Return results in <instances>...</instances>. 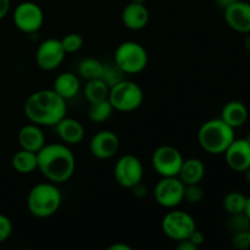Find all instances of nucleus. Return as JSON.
Masks as SVG:
<instances>
[{
    "mask_svg": "<svg viewBox=\"0 0 250 250\" xmlns=\"http://www.w3.org/2000/svg\"><path fill=\"white\" fill-rule=\"evenodd\" d=\"M24 116L29 122L38 126H55L66 116V100L53 89H42L32 93L23 105Z\"/></svg>",
    "mask_w": 250,
    "mask_h": 250,
    "instance_id": "obj_2",
    "label": "nucleus"
},
{
    "mask_svg": "<svg viewBox=\"0 0 250 250\" xmlns=\"http://www.w3.org/2000/svg\"><path fill=\"white\" fill-rule=\"evenodd\" d=\"M188 239H189V241L192 242L194 246H197L198 248H199L202 244H204L205 236H204V233H203L202 231H199V229H195V231L193 232L192 234H190L189 238H188Z\"/></svg>",
    "mask_w": 250,
    "mask_h": 250,
    "instance_id": "obj_33",
    "label": "nucleus"
},
{
    "mask_svg": "<svg viewBox=\"0 0 250 250\" xmlns=\"http://www.w3.org/2000/svg\"><path fill=\"white\" fill-rule=\"evenodd\" d=\"M249 227H250V220L244 212L229 215V229H231L233 233L234 232H239V231H248Z\"/></svg>",
    "mask_w": 250,
    "mask_h": 250,
    "instance_id": "obj_30",
    "label": "nucleus"
},
{
    "mask_svg": "<svg viewBox=\"0 0 250 250\" xmlns=\"http://www.w3.org/2000/svg\"><path fill=\"white\" fill-rule=\"evenodd\" d=\"M114 111V107L107 99L93 103V104H89V107H88V119L94 124H103L111 117Z\"/></svg>",
    "mask_w": 250,
    "mask_h": 250,
    "instance_id": "obj_24",
    "label": "nucleus"
},
{
    "mask_svg": "<svg viewBox=\"0 0 250 250\" xmlns=\"http://www.w3.org/2000/svg\"><path fill=\"white\" fill-rule=\"evenodd\" d=\"M204 198V189L200 187V183L197 185H185V194H183V202L188 204H198Z\"/></svg>",
    "mask_w": 250,
    "mask_h": 250,
    "instance_id": "obj_29",
    "label": "nucleus"
},
{
    "mask_svg": "<svg viewBox=\"0 0 250 250\" xmlns=\"http://www.w3.org/2000/svg\"><path fill=\"white\" fill-rule=\"evenodd\" d=\"M132 192H133V195L137 198H144L146 195V186L142 185L141 183H138L137 186H134L133 188H132Z\"/></svg>",
    "mask_w": 250,
    "mask_h": 250,
    "instance_id": "obj_35",
    "label": "nucleus"
},
{
    "mask_svg": "<svg viewBox=\"0 0 250 250\" xmlns=\"http://www.w3.org/2000/svg\"><path fill=\"white\" fill-rule=\"evenodd\" d=\"M38 170L49 182L61 185L70 180L76 170V158L65 143H46L37 153Z\"/></svg>",
    "mask_w": 250,
    "mask_h": 250,
    "instance_id": "obj_1",
    "label": "nucleus"
},
{
    "mask_svg": "<svg viewBox=\"0 0 250 250\" xmlns=\"http://www.w3.org/2000/svg\"><path fill=\"white\" fill-rule=\"evenodd\" d=\"M185 185L175 177H161L154 187V198L160 207L165 209H175L183 202Z\"/></svg>",
    "mask_w": 250,
    "mask_h": 250,
    "instance_id": "obj_11",
    "label": "nucleus"
},
{
    "mask_svg": "<svg viewBox=\"0 0 250 250\" xmlns=\"http://www.w3.org/2000/svg\"><path fill=\"white\" fill-rule=\"evenodd\" d=\"M120 148V139L115 132L103 129L97 132L89 142V151L99 160H107L116 155Z\"/></svg>",
    "mask_w": 250,
    "mask_h": 250,
    "instance_id": "obj_13",
    "label": "nucleus"
},
{
    "mask_svg": "<svg viewBox=\"0 0 250 250\" xmlns=\"http://www.w3.org/2000/svg\"><path fill=\"white\" fill-rule=\"evenodd\" d=\"M20 148L26 150L38 153L44 146H45V136L42 129V126L36 124H27L22 127L17 134Z\"/></svg>",
    "mask_w": 250,
    "mask_h": 250,
    "instance_id": "obj_18",
    "label": "nucleus"
},
{
    "mask_svg": "<svg viewBox=\"0 0 250 250\" xmlns=\"http://www.w3.org/2000/svg\"><path fill=\"white\" fill-rule=\"evenodd\" d=\"M248 234H249V241H250V227H249V229H248Z\"/></svg>",
    "mask_w": 250,
    "mask_h": 250,
    "instance_id": "obj_44",
    "label": "nucleus"
},
{
    "mask_svg": "<svg viewBox=\"0 0 250 250\" xmlns=\"http://www.w3.org/2000/svg\"><path fill=\"white\" fill-rule=\"evenodd\" d=\"M66 51L63 50L60 39L49 38L39 44L36 51V62L44 71H54L65 60Z\"/></svg>",
    "mask_w": 250,
    "mask_h": 250,
    "instance_id": "obj_12",
    "label": "nucleus"
},
{
    "mask_svg": "<svg viewBox=\"0 0 250 250\" xmlns=\"http://www.w3.org/2000/svg\"><path fill=\"white\" fill-rule=\"evenodd\" d=\"M81 89L80 78L73 72H62L55 78L53 90L66 102L73 99Z\"/></svg>",
    "mask_w": 250,
    "mask_h": 250,
    "instance_id": "obj_20",
    "label": "nucleus"
},
{
    "mask_svg": "<svg viewBox=\"0 0 250 250\" xmlns=\"http://www.w3.org/2000/svg\"><path fill=\"white\" fill-rule=\"evenodd\" d=\"M224 16L229 28L238 33H250V2L247 0H236L224 10Z\"/></svg>",
    "mask_w": 250,
    "mask_h": 250,
    "instance_id": "obj_14",
    "label": "nucleus"
},
{
    "mask_svg": "<svg viewBox=\"0 0 250 250\" xmlns=\"http://www.w3.org/2000/svg\"><path fill=\"white\" fill-rule=\"evenodd\" d=\"M247 141H248L249 142V144H250V131H249V133H248V136H247Z\"/></svg>",
    "mask_w": 250,
    "mask_h": 250,
    "instance_id": "obj_43",
    "label": "nucleus"
},
{
    "mask_svg": "<svg viewBox=\"0 0 250 250\" xmlns=\"http://www.w3.org/2000/svg\"><path fill=\"white\" fill-rule=\"evenodd\" d=\"M227 166L236 172L250 167V144L246 138H234L224 153Z\"/></svg>",
    "mask_w": 250,
    "mask_h": 250,
    "instance_id": "obj_15",
    "label": "nucleus"
},
{
    "mask_svg": "<svg viewBox=\"0 0 250 250\" xmlns=\"http://www.w3.org/2000/svg\"><path fill=\"white\" fill-rule=\"evenodd\" d=\"M61 44H62L63 50L66 51V54H73L77 53L78 50H81L84 44V39L81 36L80 33H67L60 39Z\"/></svg>",
    "mask_w": 250,
    "mask_h": 250,
    "instance_id": "obj_27",
    "label": "nucleus"
},
{
    "mask_svg": "<svg viewBox=\"0 0 250 250\" xmlns=\"http://www.w3.org/2000/svg\"><path fill=\"white\" fill-rule=\"evenodd\" d=\"M54 127L60 141L67 146H77L84 138V127L78 120L72 119V117L65 116Z\"/></svg>",
    "mask_w": 250,
    "mask_h": 250,
    "instance_id": "obj_16",
    "label": "nucleus"
},
{
    "mask_svg": "<svg viewBox=\"0 0 250 250\" xmlns=\"http://www.w3.org/2000/svg\"><path fill=\"white\" fill-rule=\"evenodd\" d=\"M232 246L238 250H247L250 248L248 231L234 232L232 237Z\"/></svg>",
    "mask_w": 250,
    "mask_h": 250,
    "instance_id": "obj_31",
    "label": "nucleus"
},
{
    "mask_svg": "<svg viewBox=\"0 0 250 250\" xmlns=\"http://www.w3.org/2000/svg\"><path fill=\"white\" fill-rule=\"evenodd\" d=\"M234 138V128L221 119H212L204 122L198 131V143L200 148L211 155H224Z\"/></svg>",
    "mask_w": 250,
    "mask_h": 250,
    "instance_id": "obj_3",
    "label": "nucleus"
},
{
    "mask_svg": "<svg viewBox=\"0 0 250 250\" xmlns=\"http://www.w3.org/2000/svg\"><path fill=\"white\" fill-rule=\"evenodd\" d=\"M107 250H132L131 246L126 243H122V242H117V243L111 244V246L107 247Z\"/></svg>",
    "mask_w": 250,
    "mask_h": 250,
    "instance_id": "obj_37",
    "label": "nucleus"
},
{
    "mask_svg": "<svg viewBox=\"0 0 250 250\" xmlns=\"http://www.w3.org/2000/svg\"><path fill=\"white\" fill-rule=\"evenodd\" d=\"M12 168L21 175H29L38 170V156L34 151L20 149L11 159Z\"/></svg>",
    "mask_w": 250,
    "mask_h": 250,
    "instance_id": "obj_22",
    "label": "nucleus"
},
{
    "mask_svg": "<svg viewBox=\"0 0 250 250\" xmlns=\"http://www.w3.org/2000/svg\"><path fill=\"white\" fill-rule=\"evenodd\" d=\"M109 85L104 81H102L100 78H94V80L87 81L84 89H83V94H84L85 100L89 104H93V103L106 100L109 97Z\"/></svg>",
    "mask_w": 250,
    "mask_h": 250,
    "instance_id": "obj_23",
    "label": "nucleus"
},
{
    "mask_svg": "<svg viewBox=\"0 0 250 250\" xmlns=\"http://www.w3.org/2000/svg\"><path fill=\"white\" fill-rule=\"evenodd\" d=\"M62 195L58 185L43 182L34 186L27 197V208L34 217L48 219L60 209Z\"/></svg>",
    "mask_w": 250,
    "mask_h": 250,
    "instance_id": "obj_4",
    "label": "nucleus"
},
{
    "mask_svg": "<svg viewBox=\"0 0 250 250\" xmlns=\"http://www.w3.org/2000/svg\"><path fill=\"white\" fill-rule=\"evenodd\" d=\"M244 46H246L247 51L250 54V36H247L246 38H244Z\"/></svg>",
    "mask_w": 250,
    "mask_h": 250,
    "instance_id": "obj_40",
    "label": "nucleus"
},
{
    "mask_svg": "<svg viewBox=\"0 0 250 250\" xmlns=\"http://www.w3.org/2000/svg\"><path fill=\"white\" fill-rule=\"evenodd\" d=\"M149 10L146 9V4H138V2H129L122 10L121 20L122 23L126 28L131 31H141L146 28L149 22Z\"/></svg>",
    "mask_w": 250,
    "mask_h": 250,
    "instance_id": "obj_17",
    "label": "nucleus"
},
{
    "mask_svg": "<svg viewBox=\"0 0 250 250\" xmlns=\"http://www.w3.org/2000/svg\"><path fill=\"white\" fill-rule=\"evenodd\" d=\"M132 2H138V4H146V0H131Z\"/></svg>",
    "mask_w": 250,
    "mask_h": 250,
    "instance_id": "obj_42",
    "label": "nucleus"
},
{
    "mask_svg": "<svg viewBox=\"0 0 250 250\" xmlns=\"http://www.w3.org/2000/svg\"><path fill=\"white\" fill-rule=\"evenodd\" d=\"M12 233V222L6 215L0 214V243H4Z\"/></svg>",
    "mask_w": 250,
    "mask_h": 250,
    "instance_id": "obj_32",
    "label": "nucleus"
},
{
    "mask_svg": "<svg viewBox=\"0 0 250 250\" xmlns=\"http://www.w3.org/2000/svg\"><path fill=\"white\" fill-rule=\"evenodd\" d=\"M205 176V165L200 159L189 158L183 160L177 177L183 185H197L203 181Z\"/></svg>",
    "mask_w": 250,
    "mask_h": 250,
    "instance_id": "obj_21",
    "label": "nucleus"
},
{
    "mask_svg": "<svg viewBox=\"0 0 250 250\" xmlns=\"http://www.w3.org/2000/svg\"><path fill=\"white\" fill-rule=\"evenodd\" d=\"M246 204H247V195H244L241 192H229V194L225 195L224 202V209L226 210V212L229 215H234V214H241L244 212L246 210Z\"/></svg>",
    "mask_w": 250,
    "mask_h": 250,
    "instance_id": "obj_26",
    "label": "nucleus"
},
{
    "mask_svg": "<svg viewBox=\"0 0 250 250\" xmlns=\"http://www.w3.org/2000/svg\"><path fill=\"white\" fill-rule=\"evenodd\" d=\"M244 214L248 216V219L250 220V195L247 197V204H246V210H244Z\"/></svg>",
    "mask_w": 250,
    "mask_h": 250,
    "instance_id": "obj_39",
    "label": "nucleus"
},
{
    "mask_svg": "<svg viewBox=\"0 0 250 250\" xmlns=\"http://www.w3.org/2000/svg\"><path fill=\"white\" fill-rule=\"evenodd\" d=\"M15 27L23 33H36L44 23V12L33 1L20 2L12 12Z\"/></svg>",
    "mask_w": 250,
    "mask_h": 250,
    "instance_id": "obj_10",
    "label": "nucleus"
},
{
    "mask_svg": "<svg viewBox=\"0 0 250 250\" xmlns=\"http://www.w3.org/2000/svg\"><path fill=\"white\" fill-rule=\"evenodd\" d=\"M104 63L100 62L98 59L85 58L78 65V75L85 81L99 78L103 72Z\"/></svg>",
    "mask_w": 250,
    "mask_h": 250,
    "instance_id": "obj_25",
    "label": "nucleus"
},
{
    "mask_svg": "<svg viewBox=\"0 0 250 250\" xmlns=\"http://www.w3.org/2000/svg\"><path fill=\"white\" fill-rule=\"evenodd\" d=\"M148 60L146 48L137 42H124L115 50V65L126 75L141 73L148 65Z\"/></svg>",
    "mask_w": 250,
    "mask_h": 250,
    "instance_id": "obj_6",
    "label": "nucleus"
},
{
    "mask_svg": "<svg viewBox=\"0 0 250 250\" xmlns=\"http://www.w3.org/2000/svg\"><path fill=\"white\" fill-rule=\"evenodd\" d=\"M177 250H198V247L194 246L189 239L177 242Z\"/></svg>",
    "mask_w": 250,
    "mask_h": 250,
    "instance_id": "obj_36",
    "label": "nucleus"
},
{
    "mask_svg": "<svg viewBox=\"0 0 250 250\" xmlns=\"http://www.w3.org/2000/svg\"><path fill=\"white\" fill-rule=\"evenodd\" d=\"M124 75L125 73L116 65H104L103 72L99 78L102 81H104L109 85V88H111L112 85H115L120 81L124 80Z\"/></svg>",
    "mask_w": 250,
    "mask_h": 250,
    "instance_id": "obj_28",
    "label": "nucleus"
},
{
    "mask_svg": "<svg viewBox=\"0 0 250 250\" xmlns=\"http://www.w3.org/2000/svg\"><path fill=\"white\" fill-rule=\"evenodd\" d=\"M164 234L171 241L181 242L189 238L190 234L197 229L195 220L183 210L172 209L164 216L161 221Z\"/></svg>",
    "mask_w": 250,
    "mask_h": 250,
    "instance_id": "obj_7",
    "label": "nucleus"
},
{
    "mask_svg": "<svg viewBox=\"0 0 250 250\" xmlns=\"http://www.w3.org/2000/svg\"><path fill=\"white\" fill-rule=\"evenodd\" d=\"M182 153L172 146H160L154 150L151 155V165L160 177H175L180 172L182 166Z\"/></svg>",
    "mask_w": 250,
    "mask_h": 250,
    "instance_id": "obj_8",
    "label": "nucleus"
},
{
    "mask_svg": "<svg viewBox=\"0 0 250 250\" xmlns=\"http://www.w3.org/2000/svg\"><path fill=\"white\" fill-rule=\"evenodd\" d=\"M114 177L122 188L132 189L134 186L143 181V164L137 156L132 154H125L115 164Z\"/></svg>",
    "mask_w": 250,
    "mask_h": 250,
    "instance_id": "obj_9",
    "label": "nucleus"
},
{
    "mask_svg": "<svg viewBox=\"0 0 250 250\" xmlns=\"http://www.w3.org/2000/svg\"><path fill=\"white\" fill-rule=\"evenodd\" d=\"M11 9V1L10 0H0V20L5 19Z\"/></svg>",
    "mask_w": 250,
    "mask_h": 250,
    "instance_id": "obj_34",
    "label": "nucleus"
},
{
    "mask_svg": "<svg viewBox=\"0 0 250 250\" xmlns=\"http://www.w3.org/2000/svg\"><path fill=\"white\" fill-rule=\"evenodd\" d=\"M244 177H246L247 183L250 186V167L247 168V170L244 171Z\"/></svg>",
    "mask_w": 250,
    "mask_h": 250,
    "instance_id": "obj_41",
    "label": "nucleus"
},
{
    "mask_svg": "<svg viewBox=\"0 0 250 250\" xmlns=\"http://www.w3.org/2000/svg\"><path fill=\"white\" fill-rule=\"evenodd\" d=\"M214 1H215V4H216L217 6L220 7V9L225 10V9H226V7H229V5L233 4V2L236 1V0H214Z\"/></svg>",
    "mask_w": 250,
    "mask_h": 250,
    "instance_id": "obj_38",
    "label": "nucleus"
},
{
    "mask_svg": "<svg viewBox=\"0 0 250 250\" xmlns=\"http://www.w3.org/2000/svg\"><path fill=\"white\" fill-rule=\"evenodd\" d=\"M107 100L115 111L132 112L143 104L144 93L136 82L124 78L110 88Z\"/></svg>",
    "mask_w": 250,
    "mask_h": 250,
    "instance_id": "obj_5",
    "label": "nucleus"
},
{
    "mask_svg": "<svg viewBox=\"0 0 250 250\" xmlns=\"http://www.w3.org/2000/svg\"><path fill=\"white\" fill-rule=\"evenodd\" d=\"M248 116V107L246 106L244 103L239 102V100H231L224 105L220 119L224 120L229 126L236 129L246 124Z\"/></svg>",
    "mask_w": 250,
    "mask_h": 250,
    "instance_id": "obj_19",
    "label": "nucleus"
}]
</instances>
